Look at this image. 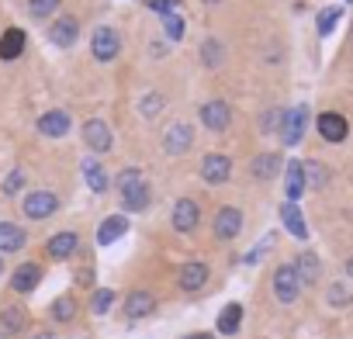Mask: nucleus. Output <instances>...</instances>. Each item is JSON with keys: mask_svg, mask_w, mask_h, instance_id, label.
I'll list each match as a JSON object with an SVG mask.
<instances>
[{"mask_svg": "<svg viewBox=\"0 0 353 339\" xmlns=\"http://www.w3.org/2000/svg\"><path fill=\"white\" fill-rule=\"evenodd\" d=\"M346 277H353V256L346 260Z\"/></svg>", "mask_w": 353, "mask_h": 339, "instance_id": "42", "label": "nucleus"}, {"mask_svg": "<svg viewBox=\"0 0 353 339\" xmlns=\"http://www.w3.org/2000/svg\"><path fill=\"white\" fill-rule=\"evenodd\" d=\"M277 170H281V152H260L253 159V177L256 181H274Z\"/></svg>", "mask_w": 353, "mask_h": 339, "instance_id": "25", "label": "nucleus"}, {"mask_svg": "<svg viewBox=\"0 0 353 339\" xmlns=\"http://www.w3.org/2000/svg\"><path fill=\"white\" fill-rule=\"evenodd\" d=\"M70 114L66 111H46L42 118H39V132L46 135V138H63L66 132H70Z\"/></svg>", "mask_w": 353, "mask_h": 339, "instance_id": "17", "label": "nucleus"}, {"mask_svg": "<svg viewBox=\"0 0 353 339\" xmlns=\"http://www.w3.org/2000/svg\"><path fill=\"white\" fill-rule=\"evenodd\" d=\"M83 142L90 145V152H111V142H114V135H111V125L104 121V118H90L87 125H83Z\"/></svg>", "mask_w": 353, "mask_h": 339, "instance_id": "8", "label": "nucleus"}, {"mask_svg": "<svg viewBox=\"0 0 353 339\" xmlns=\"http://www.w3.org/2000/svg\"><path fill=\"white\" fill-rule=\"evenodd\" d=\"M121 205H125L128 212H145V208H149V187H145L142 177L132 181L128 187H121Z\"/></svg>", "mask_w": 353, "mask_h": 339, "instance_id": "18", "label": "nucleus"}, {"mask_svg": "<svg viewBox=\"0 0 353 339\" xmlns=\"http://www.w3.org/2000/svg\"><path fill=\"white\" fill-rule=\"evenodd\" d=\"M111 305H114V291H111V287H101V291H94V298H90V311H94V315H104V311H111Z\"/></svg>", "mask_w": 353, "mask_h": 339, "instance_id": "31", "label": "nucleus"}, {"mask_svg": "<svg viewBox=\"0 0 353 339\" xmlns=\"http://www.w3.org/2000/svg\"><path fill=\"white\" fill-rule=\"evenodd\" d=\"M25 329V311L21 308H4L0 311V332L4 336H18Z\"/></svg>", "mask_w": 353, "mask_h": 339, "instance_id": "28", "label": "nucleus"}, {"mask_svg": "<svg viewBox=\"0 0 353 339\" xmlns=\"http://www.w3.org/2000/svg\"><path fill=\"white\" fill-rule=\"evenodd\" d=\"M308 191V177H305V163H298V159H291L288 166H284V194H288V201L291 205H298V198Z\"/></svg>", "mask_w": 353, "mask_h": 339, "instance_id": "10", "label": "nucleus"}, {"mask_svg": "<svg viewBox=\"0 0 353 339\" xmlns=\"http://www.w3.org/2000/svg\"><path fill=\"white\" fill-rule=\"evenodd\" d=\"M176 284H181V291H201L208 284V267L201 260H191L181 267V277H176Z\"/></svg>", "mask_w": 353, "mask_h": 339, "instance_id": "15", "label": "nucleus"}, {"mask_svg": "<svg viewBox=\"0 0 353 339\" xmlns=\"http://www.w3.org/2000/svg\"><path fill=\"white\" fill-rule=\"evenodd\" d=\"M325 301H329L332 308H346V305H353V291H350L343 280H332V284L325 287Z\"/></svg>", "mask_w": 353, "mask_h": 339, "instance_id": "29", "label": "nucleus"}, {"mask_svg": "<svg viewBox=\"0 0 353 339\" xmlns=\"http://www.w3.org/2000/svg\"><path fill=\"white\" fill-rule=\"evenodd\" d=\"M281 222L288 225V232H291L294 239H308V225H305V218H301L298 205L284 201V205H281Z\"/></svg>", "mask_w": 353, "mask_h": 339, "instance_id": "23", "label": "nucleus"}, {"mask_svg": "<svg viewBox=\"0 0 353 339\" xmlns=\"http://www.w3.org/2000/svg\"><path fill=\"white\" fill-rule=\"evenodd\" d=\"M39 280H42V267H39V263H21V267L11 274V291L32 294V291L39 287Z\"/></svg>", "mask_w": 353, "mask_h": 339, "instance_id": "14", "label": "nucleus"}, {"mask_svg": "<svg viewBox=\"0 0 353 339\" xmlns=\"http://www.w3.org/2000/svg\"><path fill=\"white\" fill-rule=\"evenodd\" d=\"M163 104H166V101H163V94H156V90H152V94H145V97H142V104H139V107H142V114H145V118H156V114L163 111Z\"/></svg>", "mask_w": 353, "mask_h": 339, "instance_id": "38", "label": "nucleus"}, {"mask_svg": "<svg viewBox=\"0 0 353 339\" xmlns=\"http://www.w3.org/2000/svg\"><path fill=\"white\" fill-rule=\"evenodd\" d=\"M212 232H215V239H222V243L236 239V236L243 232V212L232 208V205L219 208V215H215V222H212Z\"/></svg>", "mask_w": 353, "mask_h": 339, "instance_id": "6", "label": "nucleus"}, {"mask_svg": "<svg viewBox=\"0 0 353 339\" xmlns=\"http://www.w3.org/2000/svg\"><path fill=\"white\" fill-rule=\"evenodd\" d=\"M156 311V298L149 294V291H132L128 298H125V315L128 318H145V315H152Z\"/></svg>", "mask_w": 353, "mask_h": 339, "instance_id": "20", "label": "nucleus"}, {"mask_svg": "<svg viewBox=\"0 0 353 339\" xmlns=\"http://www.w3.org/2000/svg\"><path fill=\"white\" fill-rule=\"evenodd\" d=\"M274 294H277V301H284V305L298 301V294H301V280H298L294 263H281V267L274 270Z\"/></svg>", "mask_w": 353, "mask_h": 339, "instance_id": "2", "label": "nucleus"}, {"mask_svg": "<svg viewBox=\"0 0 353 339\" xmlns=\"http://www.w3.org/2000/svg\"><path fill=\"white\" fill-rule=\"evenodd\" d=\"M59 11V0H28V14L32 18H49Z\"/></svg>", "mask_w": 353, "mask_h": 339, "instance_id": "36", "label": "nucleus"}, {"mask_svg": "<svg viewBox=\"0 0 353 339\" xmlns=\"http://www.w3.org/2000/svg\"><path fill=\"white\" fill-rule=\"evenodd\" d=\"M77 246H80V236H77V232H56V236L46 243V253H49L52 260H66V256L77 253Z\"/></svg>", "mask_w": 353, "mask_h": 339, "instance_id": "19", "label": "nucleus"}, {"mask_svg": "<svg viewBox=\"0 0 353 339\" xmlns=\"http://www.w3.org/2000/svg\"><path fill=\"white\" fill-rule=\"evenodd\" d=\"M170 222H173L176 232H184V236L194 232L198 222H201V208H198V201H194V198H181V201L173 205V218H170Z\"/></svg>", "mask_w": 353, "mask_h": 339, "instance_id": "9", "label": "nucleus"}, {"mask_svg": "<svg viewBox=\"0 0 353 339\" xmlns=\"http://www.w3.org/2000/svg\"><path fill=\"white\" fill-rule=\"evenodd\" d=\"M305 177H308V187H325V181H329V170L322 166V163H305Z\"/></svg>", "mask_w": 353, "mask_h": 339, "instance_id": "32", "label": "nucleus"}, {"mask_svg": "<svg viewBox=\"0 0 353 339\" xmlns=\"http://www.w3.org/2000/svg\"><path fill=\"white\" fill-rule=\"evenodd\" d=\"M73 315H77V301L73 298H56L52 301V318L56 322H70Z\"/></svg>", "mask_w": 353, "mask_h": 339, "instance_id": "34", "label": "nucleus"}, {"mask_svg": "<svg viewBox=\"0 0 353 339\" xmlns=\"http://www.w3.org/2000/svg\"><path fill=\"white\" fill-rule=\"evenodd\" d=\"M80 170H83V181H87V187H90L94 194H104V191L111 187V177L104 174V166L97 163V156H87V159L80 163Z\"/></svg>", "mask_w": 353, "mask_h": 339, "instance_id": "16", "label": "nucleus"}, {"mask_svg": "<svg viewBox=\"0 0 353 339\" xmlns=\"http://www.w3.org/2000/svg\"><path fill=\"white\" fill-rule=\"evenodd\" d=\"M281 121H284V111H281V107H270V111L260 114V132H263V135H267V132H281Z\"/></svg>", "mask_w": 353, "mask_h": 339, "instance_id": "35", "label": "nucleus"}, {"mask_svg": "<svg viewBox=\"0 0 353 339\" xmlns=\"http://www.w3.org/2000/svg\"><path fill=\"white\" fill-rule=\"evenodd\" d=\"M77 35H80V25H77V18H70V14H63V18H56V21L49 25V42L59 45V49H70V45L77 42Z\"/></svg>", "mask_w": 353, "mask_h": 339, "instance_id": "12", "label": "nucleus"}, {"mask_svg": "<svg viewBox=\"0 0 353 339\" xmlns=\"http://www.w3.org/2000/svg\"><path fill=\"white\" fill-rule=\"evenodd\" d=\"M229 121H232V111H229L225 101L215 97V101H205V104H201V125H205V128H212V132H225Z\"/></svg>", "mask_w": 353, "mask_h": 339, "instance_id": "11", "label": "nucleus"}, {"mask_svg": "<svg viewBox=\"0 0 353 339\" xmlns=\"http://www.w3.org/2000/svg\"><path fill=\"white\" fill-rule=\"evenodd\" d=\"M194 145V128L188 121H173L166 132H163V149L170 156H184L188 149Z\"/></svg>", "mask_w": 353, "mask_h": 339, "instance_id": "4", "label": "nucleus"}, {"mask_svg": "<svg viewBox=\"0 0 353 339\" xmlns=\"http://www.w3.org/2000/svg\"><path fill=\"white\" fill-rule=\"evenodd\" d=\"M125 232H128L125 215H111V218L101 222V229H97V243H101V246H111V243H118Z\"/></svg>", "mask_w": 353, "mask_h": 339, "instance_id": "22", "label": "nucleus"}, {"mask_svg": "<svg viewBox=\"0 0 353 339\" xmlns=\"http://www.w3.org/2000/svg\"><path fill=\"white\" fill-rule=\"evenodd\" d=\"M229 174H232L229 156H222V152H208V156L201 159V181H205V184H212V187L229 184Z\"/></svg>", "mask_w": 353, "mask_h": 339, "instance_id": "7", "label": "nucleus"}, {"mask_svg": "<svg viewBox=\"0 0 353 339\" xmlns=\"http://www.w3.org/2000/svg\"><path fill=\"white\" fill-rule=\"evenodd\" d=\"M25 52V32L21 28H8L0 35V59H18Z\"/></svg>", "mask_w": 353, "mask_h": 339, "instance_id": "24", "label": "nucleus"}, {"mask_svg": "<svg viewBox=\"0 0 353 339\" xmlns=\"http://www.w3.org/2000/svg\"><path fill=\"white\" fill-rule=\"evenodd\" d=\"M90 52H94L97 63H111V59L121 52V35H118L114 28H108V25L94 28V35H90Z\"/></svg>", "mask_w": 353, "mask_h": 339, "instance_id": "1", "label": "nucleus"}, {"mask_svg": "<svg viewBox=\"0 0 353 339\" xmlns=\"http://www.w3.org/2000/svg\"><path fill=\"white\" fill-rule=\"evenodd\" d=\"M142 177V170H135V166H128V170H121V177H118V191L121 187H128L132 181H139Z\"/></svg>", "mask_w": 353, "mask_h": 339, "instance_id": "40", "label": "nucleus"}, {"mask_svg": "<svg viewBox=\"0 0 353 339\" xmlns=\"http://www.w3.org/2000/svg\"><path fill=\"white\" fill-rule=\"evenodd\" d=\"M0 274H4V256H0Z\"/></svg>", "mask_w": 353, "mask_h": 339, "instance_id": "44", "label": "nucleus"}, {"mask_svg": "<svg viewBox=\"0 0 353 339\" xmlns=\"http://www.w3.org/2000/svg\"><path fill=\"white\" fill-rule=\"evenodd\" d=\"M201 59H205L208 70H215V66L222 63V42H219V39H205V45H201Z\"/></svg>", "mask_w": 353, "mask_h": 339, "instance_id": "30", "label": "nucleus"}, {"mask_svg": "<svg viewBox=\"0 0 353 339\" xmlns=\"http://www.w3.org/2000/svg\"><path fill=\"white\" fill-rule=\"evenodd\" d=\"M163 25H166V35H170V42H176L184 35V18L176 14V11H170V14H163Z\"/></svg>", "mask_w": 353, "mask_h": 339, "instance_id": "37", "label": "nucleus"}, {"mask_svg": "<svg viewBox=\"0 0 353 339\" xmlns=\"http://www.w3.org/2000/svg\"><path fill=\"white\" fill-rule=\"evenodd\" d=\"M56 208H59V198H56L52 191H32V194L21 201V212H25L32 222H42V218L56 215Z\"/></svg>", "mask_w": 353, "mask_h": 339, "instance_id": "5", "label": "nucleus"}, {"mask_svg": "<svg viewBox=\"0 0 353 339\" xmlns=\"http://www.w3.org/2000/svg\"><path fill=\"white\" fill-rule=\"evenodd\" d=\"M21 187H25V170H11L8 181H4V194L11 198V194H18Z\"/></svg>", "mask_w": 353, "mask_h": 339, "instance_id": "39", "label": "nucleus"}, {"mask_svg": "<svg viewBox=\"0 0 353 339\" xmlns=\"http://www.w3.org/2000/svg\"><path fill=\"white\" fill-rule=\"evenodd\" d=\"M319 135L325 138V142H343L346 138V132H350V125H346V118L343 114H336V111H325V114H319Z\"/></svg>", "mask_w": 353, "mask_h": 339, "instance_id": "13", "label": "nucleus"}, {"mask_svg": "<svg viewBox=\"0 0 353 339\" xmlns=\"http://www.w3.org/2000/svg\"><path fill=\"white\" fill-rule=\"evenodd\" d=\"M350 35H353V32H350Z\"/></svg>", "mask_w": 353, "mask_h": 339, "instance_id": "45", "label": "nucleus"}, {"mask_svg": "<svg viewBox=\"0 0 353 339\" xmlns=\"http://www.w3.org/2000/svg\"><path fill=\"white\" fill-rule=\"evenodd\" d=\"M188 339H212V336H205V332H198V336H188Z\"/></svg>", "mask_w": 353, "mask_h": 339, "instance_id": "43", "label": "nucleus"}, {"mask_svg": "<svg viewBox=\"0 0 353 339\" xmlns=\"http://www.w3.org/2000/svg\"><path fill=\"white\" fill-rule=\"evenodd\" d=\"M25 243H28V236L21 225L0 222V253H18V249H25Z\"/></svg>", "mask_w": 353, "mask_h": 339, "instance_id": "21", "label": "nucleus"}, {"mask_svg": "<svg viewBox=\"0 0 353 339\" xmlns=\"http://www.w3.org/2000/svg\"><path fill=\"white\" fill-rule=\"evenodd\" d=\"M336 21H339V8H325V11H319V21H315L319 35H322V39H325V35H332Z\"/></svg>", "mask_w": 353, "mask_h": 339, "instance_id": "33", "label": "nucleus"}, {"mask_svg": "<svg viewBox=\"0 0 353 339\" xmlns=\"http://www.w3.org/2000/svg\"><path fill=\"white\" fill-rule=\"evenodd\" d=\"M243 325V305H225L222 315H219V332L222 336H236Z\"/></svg>", "mask_w": 353, "mask_h": 339, "instance_id": "27", "label": "nucleus"}, {"mask_svg": "<svg viewBox=\"0 0 353 339\" xmlns=\"http://www.w3.org/2000/svg\"><path fill=\"white\" fill-rule=\"evenodd\" d=\"M294 270H298L301 287L315 284V280H319V256H315V253H301V256L294 260Z\"/></svg>", "mask_w": 353, "mask_h": 339, "instance_id": "26", "label": "nucleus"}, {"mask_svg": "<svg viewBox=\"0 0 353 339\" xmlns=\"http://www.w3.org/2000/svg\"><path fill=\"white\" fill-rule=\"evenodd\" d=\"M149 8L159 11V14H170V11L176 8V0H149Z\"/></svg>", "mask_w": 353, "mask_h": 339, "instance_id": "41", "label": "nucleus"}, {"mask_svg": "<svg viewBox=\"0 0 353 339\" xmlns=\"http://www.w3.org/2000/svg\"><path fill=\"white\" fill-rule=\"evenodd\" d=\"M305 128H308V104H298V107L284 111V121H281L284 145H298L305 138Z\"/></svg>", "mask_w": 353, "mask_h": 339, "instance_id": "3", "label": "nucleus"}]
</instances>
